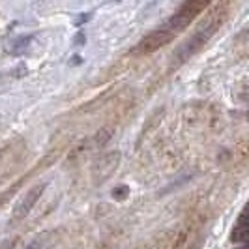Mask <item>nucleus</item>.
<instances>
[{
    "label": "nucleus",
    "instance_id": "f257e3e1",
    "mask_svg": "<svg viewBox=\"0 0 249 249\" xmlns=\"http://www.w3.org/2000/svg\"><path fill=\"white\" fill-rule=\"evenodd\" d=\"M223 19H225L223 12H215L213 15H210L208 19H204V21L200 23L199 28L195 30V34L191 37H187L186 41L173 53V56H171V66H173V70H175V68H180V66L184 62H187L193 54H197V53L208 43V39L217 32V28L223 23Z\"/></svg>",
    "mask_w": 249,
    "mask_h": 249
},
{
    "label": "nucleus",
    "instance_id": "f03ea898",
    "mask_svg": "<svg viewBox=\"0 0 249 249\" xmlns=\"http://www.w3.org/2000/svg\"><path fill=\"white\" fill-rule=\"evenodd\" d=\"M206 6H208L206 2H195V0H193V2H186V4H182V8H180L163 26H165L173 36H176L178 32H182L184 28H187V26L191 25L193 17L199 15Z\"/></svg>",
    "mask_w": 249,
    "mask_h": 249
},
{
    "label": "nucleus",
    "instance_id": "7ed1b4c3",
    "mask_svg": "<svg viewBox=\"0 0 249 249\" xmlns=\"http://www.w3.org/2000/svg\"><path fill=\"white\" fill-rule=\"evenodd\" d=\"M122 161V154L118 152V150H109V152H105L103 156H100L96 161H94V167H92V178L101 184V182H105V180H109L114 173H116V169H118V165Z\"/></svg>",
    "mask_w": 249,
    "mask_h": 249
},
{
    "label": "nucleus",
    "instance_id": "20e7f679",
    "mask_svg": "<svg viewBox=\"0 0 249 249\" xmlns=\"http://www.w3.org/2000/svg\"><path fill=\"white\" fill-rule=\"evenodd\" d=\"M45 184H37L34 186L32 189H28L25 195L21 197V200L15 204V208H13V213H12V221H23L28 213L34 210V206H36V202L41 199V195H43V191H45Z\"/></svg>",
    "mask_w": 249,
    "mask_h": 249
},
{
    "label": "nucleus",
    "instance_id": "39448f33",
    "mask_svg": "<svg viewBox=\"0 0 249 249\" xmlns=\"http://www.w3.org/2000/svg\"><path fill=\"white\" fill-rule=\"evenodd\" d=\"M173 34L165 28V26H160L156 28L154 32H150L148 36H144L135 47V53H141V54H148V53H156V51L167 45L169 41H173Z\"/></svg>",
    "mask_w": 249,
    "mask_h": 249
},
{
    "label": "nucleus",
    "instance_id": "423d86ee",
    "mask_svg": "<svg viewBox=\"0 0 249 249\" xmlns=\"http://www.w3.org/2000/svg\"><path fill=\"white\" fill-rule=\"evenodd\" d=\"M112 133H114V129H112V127H103V129H100V131H96V133L90 137V141H87L88 150L103 148V146H105V144L112 139Z\"/></svg>",
    "mask_w": 249,
    "mask_h": 249
},
{
    "label": "nucleus",
    "instance_id": "0eeeda50",
    "mask_svg": "<svg viewBox=\"0 0 249 249\" xmlns=\"http://www.w3.org/2000/svg\"><path fill=\"white\" fill-rule=\"evenodd\" d=\"M232 242H248L249 240V223H240L234 227L232 231Z\"/></svg>",
    "mask_w": 249,
    "mask_h": 249
},
{
    "label": "nucleus",
    "instance_id": "6e6552de",
    "mask_svg": "<svg viewBox=\"0 0 249 249\" xmlns=\"http://www.w3.org/2000/svg\"><path fill=\"white\" fill-rule=\"evenodd\" d=\"M129 195V187L127 186H118V187H114L112 189V197L116 200H122V199H125Z\"/></svg>",
    "mask_w": 249,
    "mask_h": 249
},
{
    "label": "nucleus",
    "instance_id": "1a4fd4ad",
    "mask_svg": "<svg viewBox=\"0 0 249 249\" xmlns=\"http://www.w3.org/2000/svg\"><path fill=\"white\" fill-rule=\"evenodd\" d=\"M45 238H47V234L34 238V240H32V242L26 246V249H43V246H45Z\"/></svg>",
    "mask_w": 249,
    "mask_h": 249
},
{
    "label": "nucleus",
    "instance_id": "9d476101",
    "mask_svg": "<svg viewBox=\"0 0 249 249\" xmlns=\"http://www.w3.org/2000/svg\"><path fill=\"white\" fill-rule=\"evenodd\" d=\"M15 246H17V238H8L0 244V249H15Z\"/></svg>",
    "mask_w": 249,
    "mask_h": 249
},
{
    "label": "nucleus",
    "instance_id": "9b49d317",
    "mask_svg": "<svg viewBox=\"0 0 249 249\" xmlns=\"http://www.w3.org/2000/svg\"><path fill=\"white\" fill-rule=\"evenodd\" d=\"M83 41H85V36H83V34H79V36H77V43H83Z\"/></svg>",
    "mask_w": 249,
    "mask_h": 249
},
{
    "label": "nucleus",
    "instance_id": "f8f14e48",
    "mask_svg": "<svg viewBox=\"0 0 249 249\" xmlns=\"http://www.w3.org/2000/svg\"><path fill=\"white\" fill-rule=\"evenodd\" d=\"M240 249H249V248H240Z\"/></svg>",
    "mask_w": 249,
    "mask_h": 249
}]
</instances>
